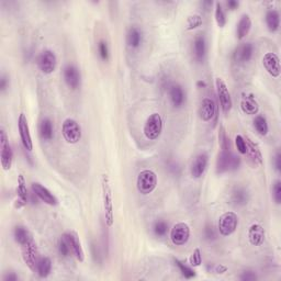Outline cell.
Returning <instances> with one entry per match:
<instances>
[{"label":"cell","instance_id":"21","mask_svg":"<svg viewBox=\"0 0 281 281\" xmlns=\"http://www.w3.org/2000/svg\"><path fill=\"white\" fill-rule=\"evenodd\" d=\"M254 56V45L252 43H243L235 48L233 58L237 63H247Z\"/></svg>","mask_w":281,"mask_h":281},{"label":"cell","instance_id":"51","mask_svg":"<svg viewBox=\"0 0 281 281\" xmlns=\"http://www.w3.org/2000/svg\"><path fill=\"white\" fill-rule=\"evenodd\" d=\"M197 87H198V88H206V87H207L206 81L198 80V81H197Z\"/></svg>","mask_w":281,"mask_h":281},{"label":"cell","instance_id":"31","mask_svg":"<svg viewBox=\"0 0 281 281\" xmlns=\"http://www.w3.org/2000/svg\"><path fill=\"white\" fill-rule=\"evenodd\" d=\"M40 135L44 140L49 142L54 138L53 122L49 119H43L40 124Z\"/></svg>","mask_w":281,"mask_h":281},{"label":"cell","instance_id":"44","mask_svg":"<svg viewBox=\"0 0 281 281\" xmlns=\"http://www.w3.org/2000/svg\"><path fill=\"white\" fill-rule=\"evenodd\" d=\"M273 198L276 202V205L281 203V183L280 180H277L273 186Z\"/></svg>","mask_w":281,"mask_h":281},{"label":"cell","instance_id":"35","mask_svg":"<svg viewBox=\"0 0 281 281\" xmlns=\"http://www.w3.org/2000/svg\"><path fill=\"white\" fill-rule=\"evenodd\" d=\"M58 253H60V255L63 257H69L72 253L70 244L69 242V238L66 236V234L63 235L60 238V241H58Z\"/></svg>","mask_w":281,"mask_h":281},{"label":"cell","instance_id":"6","mask_svg":"<svg viewBox=\"0 0 281 281\" xmlns=\"http://www.w3.org/2000/svg\"><path fill=\"white\" fill-rule=\"evenodd\" d=\"M13 163V151L9 143V139L6 130L2 126L0 128V164L2 169L8 171L11 169Z\"/></svg>","mask_w":281,"mask_h":281},{"label":"cell","instance_id":"34","mask_svg":"<svg viewBox=\"0 0 281 281\" xmlns=\"http://www.w3.org/2000/svg\"><path fill=\"white\" fill-rule=\"evenodd\" d=\"M214 17H215V21L216 24L219 28H224L226 25V22H228V19H226V15L223 7L220 2H215V10H214Z\"/></svg>","mask_w":281,"mask_h":281},{"label":"cell","instance_id":"26","mask_svg":"<svg viewBox=\"0 0 281 281\" xmlns=\"http://www.w3.org/2000/svg\"><path fill=\"white\" fill-rule=\"evenodd\" d=\"M143 42V32L138 26H132L126 34V43L131 48H139Z\"/></svg>","mask_w":281,"mask_h":281},{"label":"cell","instance_id":"42","mask_svg":"<svg viewBox=\"0 0 281 281\" xmlns=\"http://www.w3.org/2000/svg\"><path fill=\"white\" fill-rule=\"evenodd\" d=\"M189 262L192 267H199L202 264V255L199 248H196L189 257Z\"/></svg>","mask_w":281,"mask_h":281},{"label":"cell","instance_id":"17","mask_svg":"<svg viewBox=\"0 0 281 281\" xmlns=\"http://www.w3.org/2000/svg\"><path fill=\"white\" fill-rule=\"evenodd\" d=\"M248 242L252 246L259 247L265 242L266 232L264 226L259 223H253L247 231Z\"/></svg>","mask_w":281,"mask_h":281},{"label":"cell","instance_id":"25","mask_svg":"<svg viewBox=\"0 0 281 281\" xmlns=\"http://www.w3.org/2000/svg\"><path fill=\"white\" fill-rule=\"evenodd\" d=\"M231 201L236 207L246 206L249 201V192L243 187L234 188L231 193Z\"/></svg>","mask_w":281,"mask_h":281},{"label":"cell","instance_id":"5","mask_svg":"<svg viewBox=\"0 0 281 281\" xmlns=\"http://www.w3.org/2000/svg\"><path fill=\"white\" fill-rule=\"evenodd\" d=\"M238 226V216L233 211L224 212L219 217L217 222V231L224 237H229L235 233Z\"/></svg>","mask_w":281,"mask_h":281},{"label":"cell","instance_id":"1","mask_svg":"<svg viewBox=\"0 0 281 281\" xmlns=\"http://www.w3.org/2000/svg\"><path fill=\"white\" fill-rule=\"evenodd\" d=\"M101 189L106 224L108 228H112L115 224V208H113V193L110 186V179H109L107 174H103L101 177Z\"/></svg>","mask_w":281,"mask_h":281},{"label":"cell","instance_id":"16","mask_svg":"<svg viewBox=\"0 0 281 281\" xmlns=\"http://www.w3.org/2000/svg\"><path fill=\"white\" fill-rule=\"evenodd\" d=\"M209 165V156L207 153H201L194 158L191 167H190V174L194 179H199L205 175Z\"/></svg>","mask_w":281,"mask_h":281},{"label":"cell","instance_id":"39","mask_svg":"<svg viewBox=\"0 0 281 281\" xmlns=\"http://www.w3.org/2000/svg\"><path fill=\"white\" fill-rule=\"evenodd\" d=\"M219 144L221 149H231V142L230 138L226 134L224 126H221L219 131Z\"/></svg>","mask_w":281,"mask_h":281},{"label":"cell","instance_id":"15","mask_svg":"<svg viewBox=\"0 0 281 281\" xmlns=\"http://www.w3.org/2000/svg\"><path fill=\"white\" fill-rule=\"evenodd\" d=\"M63 76H64L66 85L69 86L71 90H76L80 87L81 75L79 70L77 69L75 65L72 64L66 65L64 70H63Z\"/></svg>","mask_w":281,"mask_h":281},{"label":"cell","instance_id":"38","mask_svg":"<svg viewBox=\"0 0 281 281\" xmlns=\"http://www.w3.org/2000/svg\"><path fill=\"white\" fill-rule=\"evenodd\" d=\"M168 231H169L168 223L163 220L155 222V224L153 226V232L157 237H164Z\"/></svg>","mask_w":281,"mask_h":281},{"label":"cell","instance_id":"32","mask_svg":"<svg viewBox=\"0 0 281 281\" xmlns=\"http://www.w3.org/2000/svg\"><path fill=\"white\" fill-rule=\"evenodd\" d=\"M52 271V260L48 257H41L36 268V273L41 278H47Z\"/></svg>","mask_w":281,"mask_h":281},{"label":"cell","instance_id":"27","mask_svg":"<svg viewBox=\"0 0 281 281\" xmlns=\"http://www.w3.org/2000/svg\"><path fill=\"white\" fill-rule=\"evenodd\" d=\"M193 53L198 62H202L207 55V41L201 34L197 35L193 41Z\"/></svg>","mask_w":281,"mask_h":281},{"label":"cell","instance_id":"4","mask_svg":"<svg viewBox=\"0 0 281 281\" xmlns=\"http://www.w3.org/2000/svg\"><path fill=\"white\" fill-rule=\"evenodd\" d=\"M157 183L158 179L155 171L152 169H144L138 175L137 189L140 194L147 196L156 189Z\"/></svg>","mask_w":281,"mask_h":281},{"label":"cell","instance_id":"46","mask_svg":"<svg viewBox=\"0 0 281 281\" xmlns=\"http://www.w3.org/2000/svg\"><path fill=\"white\" fill-rule=\"evenodd\" d=\"M9 87V79L6 75H2L0 78V92L4 93Z\"/></svg>","mask_w":281,"mask_h":281},{"label":"cell","instance_id":"41","mask_svg":"<svg viewBox=\"0 0 281 281\" xmlns=\"http://www.w3.org/2000/svg\"><path fill=\"white\" fill-rule=\"evenodd\" d=\"M98 52H99V55H100V58L102 61L107 62L109 60L110 52H109L108 44L105 40H101L100 42L98 43Z\"/></svg>","mask_w":281,"mask_h":281},{"label":"cell","instance_id":"28","mask_svg":"<svg viewBox=\"0 0 281 281\" xmlns=\"http://www.w3.org/2000/svg\"><path fill=\"white\" fill-rule=\"evenodd\" d=\"M253 22L248 15H243L236 25V38L238 40L245 39L252 29Z\"/></svg>","mask_w":281,"mask_h":281},{"label":"cell","instance_id":"11","mask_svg":"<svg viewBox=\"0 0 281 281\" xmlns=\"http://www.w3.org/2000/svg\"><path fill=\"white\" fill-rule=\"evenodd\" d=\"M36 64H38V67L43 74H52V72L55 70L57 65V58L55 53L51 51V49H45V51H43L38 56Z\"/></svg>","mask_w":281,"mask_h":281},{"label":"cell","instance_id":"2","mask_svg":"<svg viewBox=\"0 0 281 281\" xmlns=\"http://www.w3.org/2000/svg\"><path fill=\"white\" fill-rule=\"evenodd\" d=\"M242 160L231 149H221L216 160V174H224L239 168Z\"/></svg>","mask_w":281,"mask_h":281},{"label":"cell","instance_id":"47","mask_svg":"<svg viewBox=\"0 0 281 281\" xmlns=\"http://www.w3.org/2000/svg\"><path fill=\"white\" fill-rule=\"evenodd\" d=\"M274 165H275L276 170H277L278 173H280L281 171V153L280 152H277V154L275 155Z\"/></svg>","mask_w":281,"mask_h":281},{"label":"cell","instance_id":"33","mask_svg":"<svg viewBox=\"0 0 281 281\" xmlns=\"http://www.w3.org/2000/svg\"><path fill=\"white\" fill-rule=\"evenodd\" d=\"M254 128L257 131L258 134H260L261 137H266L269 132V125L267 119L264 116H256L254 119Z\"/></svg>","mask_w":281,"mask_h":281},{"label":"cell","instance_id":"13","mask_svg":"<svg viewBox=\"0 0 281 281\" xmlns=\"http://www.w3.org/2000/svg\"><path fill=\"white\" fill-rule=\"evenodd\" d=\"M217 115H219V111H217L215 101L212 98L208 97L203 99L200 108H199V117H200V119L203 122H210L214 119V124H216Z\"/></svg>","mask_w":281,"mask_h":281},{"label":"cell","instance_id":"8","mask_svg":"<svg viewBox=\"0 0 281 281\" xmlns=\"http://www.w3.org/2000/svg\"><path fill=\"white\" fill-rule=\"evenodd\" d=\"M190 226L185 222H178L170 229V241L175 246H184L190 239Z\"/></svg>","mask_w":281,"mask_h":281},{"label":"cell","instance_id":"10","mask_svg":"<svg viewBox=\"0 0 281 281\" xmlns=\"http://www.w3.org/2000/svg\"><path fill=\"white\" fill-rule=\"evenodd\" d=\"M22 258H23L24 264L29 267V269L32 270L33 273H36L40 256L38 247H36L33 239L22 245Z\"/></svg>","mask_w":281,"mask_h":281},{"label":"cell","instance_id":"3","mask_svg":"<svg viewBox=\"0 0 281 281\" xmlns=\"http://www.w3.org/2000/svg\"><path fill=\"white\" fill-rule=\"evenodd\" d=\"M164 130V121L160 113L154 112L146 119L143 126V134L148 140H156L161 138Z\"/></svg>","mask_w":281,"mask_h":281},{"label":"cell","instance_id":"40","mask_svg":"<svg viewBox=\"0 0 281 281\" xmlns=\"http://www.w3.org/2000/svg\"><path fill=\"white\" fill-rule=\"evenodd\" d=\"M234 142H235V146H236L238 153L242 154V155H246L247 145H246L245 138H244L241 134H237L236 137H235Z\"/></svg>","mask_w":281,"mask_h":281},{"label":"cell","instance_id":"29","mask_svg":"<svg viewBox=\"0 0 281 281\" xmlns=\"http://www.w3.org/2000/svg\"><path fill=\"white\" fill-rule=\"evenodd\" d=\"M266 25L270 32H277L280 28V15L277 10L271 9L266 13Z\"/></svg>","mask_w":281,"mask_h":281},{"label":"cell","instance_id":"49","mask_svg":"<svg viewBox=\"0 0 281 281\" xmlns=\"http://www.w3.org/2000/svg\"><path fill=\"white\" fill-rule=\"evenodd\" d=\"M226 6H228L230 10H235V9H237V7L239 6V2L236 1V0H229V1L226 2Z\"/></svg>","mask_w":281,"mask_h":281},{"label":"cell","instance_id":"18","mask_svg":"<svg viewBox=\"0 0 281 281\" xmlns=\"http://www.w3.org/2000/svg\"><path fill=\"white\" fill-rule=\"evenodd\" d=\"M241 109L247 116H255L259 112V103L251 93H243L241 96Z\"/></svg>","mask_w":281,"mask_h":281},{"label":"cell","instance_id":"12","mask_svg":"<svg viewBox=\"0 0 281 281\" xmlns=\"http://www.w3.org/2000/svg\"><path fill=\"white\" fill-rule=\"evenodd\" d=\"M18 130H19L20 139L24 149H26L28 152H31L33 149V140L30 133L28 119H26L24 113H20L19 117H18Z\"/></svg>","mask_w":281,"mask_h":281},{"label":"cell","instance_id":"14","mask_svg":"<svg viewBox=\"0 0 281 281\" xmlns=\"http://www.w3.org/2000/svg\"><path fill=\"white\" fill-rule=\"evenodd\" d=\"M262 65H264L266 71L268 72L270 76L274 78H278L281 74V67H280V60L276 53L268 52L262 56Z\"/></svg>","mask_w":281,"mask_h":281},{"label":"cell","instance_id":"37","mask_svg":"<svg viewBox=\"0 0 281 281\" xmlns=\"http://www.w3.org/2000/svg\"><path fill=\"white\" fill-rule=\"evenodd\" d=\"M175 264L178 267L181 275H183L186 279H192L193 277H196V271H194V269L191 268L190 266L184 264L183 261H180L178 259H175Z\"/></svg>","mask_w":281,"mask_h":281},{"label":"cell","instance_id":"48","mask_svg":"<svg viewBox=\"0 0 281 281\" xmlns=\"http://www.w3.org/2000/svg\"><path fill=\"white\" fill-rule=\"evenodd\" d=\"M4 281H18L19 280V277L15 274V273H8L6 276L3 277Z\"/></svg>","mask_w":281,"mask_h":281},{"label":"cell","instance_id":"24","mask_svg":"<svg viewBox=\"0 0 281 281\" xmlns=\"http://www.w3.org/2000/svg\"><path fill=\"white\" fill-rule=\"evenodd\" d=\"M245 140H246V145H247L246 154L249 156V160L253 162V164L255 166L261 165L264 160H262V154L259 147H258V145L256 143H254L249 138H245Z\"/></svg>","mask_w":281,"mask_h":281},{"label":"cell","instance_id":"20","mask_svg":"<svg viewBox=\"0 0 281 281\" xmlns=\"http://www.w3.org/2000/svg\"><path fill=\"white\" fill-rule=\"evenodd\" d=\"M67 238H69V242L70 244V247H71V252H72V255L76 257V259L78 260L79 262H84L85 261V252H84V248L83 245H81V242L79 239L78 234L76 232H67L65 233Z\"/></svg>","mask_w":281,"mask_h":281},{"label":"cell","instance_id":"22","mask_svg":"<svg viewBox=\"0 0 281 281\" xmlns=\"http://www.w3.org/2000/svg\"><path fill=\"white\" fill-rule=\"evenodd\" d=\"M17 193H18V199L16 201L15 207L17 209H21V208H23L26 205V202H28V196H29L28 188H26V180L22 174L18 175Z\"/></svg>","mask_w":281,"mask_h":281},{"label":"cell","instance_id":"19","mask_svg":"<svg viewBox=\"0 0 281 281\" xmlns=\"http://www.w3.org/2000/svg\"><path fill=\"white\" fill-rule=\"evenodd\" d=\"M31 188H32V191L35 196L44 203H47L48 206L57 205V198L47 187H44L43 185H41L40 183H33L31 185Z\"/></svg>","mask_w":281,"mask_h":281},{"label":"cell","instance_id":"50","mask_svg":"<svg viewBox=\"0 0 281 281\" xmlns=\"http://www.w3.org/2000/svg\"><path fill=\"white\" fill-rule=\"evenodd\" d=\"M214 271L216 274H224L228 271V268H226V267L223 265H217L214 267Z\"/></svg>","mask_w":281,"mask_h":281},{"label":"cell","instance_id":"45","mask_svg":"<svg viewBox=\"0 0 281 281\" xmlns=\"http://www.w3.org/2000/svg\"><path fill=\"white\" fill-rule=\"evenodd\" d=\"M239 279H241L242 281H256L258 277L255 271L245 270V271H243L241 276H239Z\"/></svg>","mask_w":281,"mask_h":281},{"label":"cell","instance_id":"23","mask_svg":"<svg viewBox=\"0 0 281 281\" xmlns=\"http://www.w3.org/2000/svg\"><path fill=\"white\" fill-rule=\"evenodd\" d=\"M169 100L175 108H181L186 102V94L180 85H171L168 90Z\"/></svg>","mask_w":281,"mask_h":281},{"label":"cell","instance_id":"30","mask_svg":"<svg viewBox=\"0 0 281 281\" xmlns=\"http://www.w3.org/2000/svg\"><path fill=\"white\" fill-rule=\"evenodd\" d=\"M13 236H15L16 242L20 245H24L30 241H32V235L29 232V230L24 228V226H16L15 231H13Z\"/></svg>","mask_w":281,"mask_h":281},{"label":"cell","instance_id":"7","mask_svg":"<svg viewBox=\"0 0 281 281\" xmlns=\"http://www.w3.org/2000/svg\"><path fill=\"white\" fill-rule=\"evenodd\" d=\"M62 135L66 143L74 145L81 140L83 131H81V126L78 122L71 117H67L62 124Z\"/></svg>","mask_w":281,"mask_h":281},{"label":"cell","instance_id":"36","mask_svg":"<svg viewBox=\"0 0 281 281\" xmlns=\"http://www.w3.org/2000/svg\"><path fill=\"white\" fill-rule=\"evenodd\" d=\"M203 24V19L200 15H192L187 18V22H186V30L192 31L196 30Z\"/></svg>","mask_w":281,"mask_h":281},{"label":"cell","instance_id":"9","mask_svg":"<svg viewBox=\"0 0 281 281\" xmlns=\"http://www.w3.org/2000/svg\"><path fill=\"white\" fill-rule=\"evenodd\" d=\"M215 87H216V94L217 98H219L221 109L225 115H229L230 111L232 110L233 107V101L232 97H231L230 90L228 88V85H226L225 81L217 77L215 79Z\"/></svg>","mask_w":281,"mask_h":281},{"label":"cell","instance_id":"43","mask_svg":"<svg viewBox=\"0 0 281 281\" xmlns=\"http://www.w3.org/2000/svg\"><path fill=\"white\" fill-rule=\"evenodd\" d=\"M203 236H205V239L208 242H212L216 239V231L214 226L210 224L206 225L205 230H203Z\"/></svg>","mask_w":281,"mask_h":281}]
</instances>
